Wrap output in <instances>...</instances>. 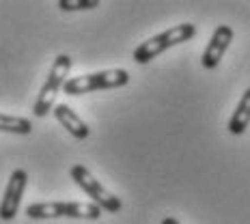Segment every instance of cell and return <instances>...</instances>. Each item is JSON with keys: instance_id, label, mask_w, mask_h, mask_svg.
<instances>
[{"instance_id": "obj_1", "label": "cell", "mask_w": 250, "mask_h": 224, "mask_svg": "<svg viewBox=\"0 0 250 224\" xmlns=\"http://www.w3.org/2000/svg\"><path fill=\"white\" fill-rule=\"evenodd\" d=\"M26 216L33 220H54V218H74V220H100L102 209L93 203L80 201H52L33 203L26 207Z\"/></svg>"}, {"instance_id": "obj_2", "label": "cell", "mask_w": 250, "mask_h": 224, "mask_svg": "<svg viewBox=\"0 0 250 224\" xmlns=\"http://www.w3.org/2000/svg\"><path fill=\"white\" fill-rule=\"evenodd\" d=\"M194 35H196V26L190 24V22L177 24V26H173V28L164 30V33L153 35V37L143 41V43L134 50V62H138V65H147L149 61H153L155 56H160L162 52L175 48V45H179V43L190 41Z\"/></svg>"}, {"instance_id": "obj_3", "label": "cell", "mask_w": 250, "mask_h": 224, "mask_svg": "<svg viewBox=\"0 0 250 224\" xmlns=\"http://www.w3.org/2000/svg\"><path fill=\"white\" fill-rule=\"evenodd\" d=\"M69 71H71V56L67 54H59L52 62V69L48 78H45L43 86H41L39 95H37V102L33 106V114L39 119L48 117V114L54 110L56 106V95L62 91L65 82L69 80Z\"/></svg>"}, {"instance_id": "obj_4", "label": "cell", "mask_w": 250, "mask_h": 224, "mask_svg": "<svg viewBox=\"0 0 250 224\" xmlns=\"http://www.w3.org/2000/svg\"><path fill=\"white\" fill-rule=\"evenodd\" d=\"M129 84V71L127 69H104L95 71V74H84V76H76L69 78L62 86L65 95H86V93H95V91H106V88H121Z\"/></svg>"}, {"instance_id": "obj_5", "label": "cell", "mask_w": 250, "mask_h": 224, "mask_svg": "<svg viewBox=\"0 0 250 224\" xmlns=\"http://www.w3.org/2000/svg\"><path fill=\"white\" fill-rule=\"evenodd\" d=\"M69 175H71V179H74V183L80 187V190H84L88 194V199L93 201V205H97L102 211H108V213L121 211V207H123L121 199H119L117 194H112L108 187H104L102 181H97V177L93 175L86 166L74 164L69 170Z\"/></svg>"}, {"instance_id": "obj_6", "label": "cell", "mask_w": 250, "mask_h": 224, "mask_svg": "<svg viewBox=\"0 0 250 224\" xmlns=\"http://www.w3.org/2000/svg\"><path fill=\"white\" fill-rule=\"evenodd\" d=\"M26 185H28V173L24 168H15L11 177H9V183L4 187L2 201H0V220L11 222L18 216Z\"/></svg>"}, {"instance_id": "obj_7", "label": "cell", "mask_w": 250, "mask_h": 224, "mask_svg": "<svg viewBox=\"0 0 250 224\" xmlns=\"http://www.w3.org/2000/svg\"><path fill=\"white\" fill-rule=\"evenodd\" d=\"M233 43V28L227 24L218 26L216 30H213L209 43H207L205 52H203V59H201V65L205 67V69H216L218 65H220L222 56H225V52L229 50V45Z\"/></svg>"}, {"instance_id": "obj_8", "label": "cell", "mask_w": 250, "mask_h": 224, "mask_svg": "<svg viewBox=\"0 0 250 224\" xmlns=\"http://www.w3.org/2000/svg\"><path fill=\"white\" fill-rule=\"evenodd\" d=\"M52 114H54V119L62 125V129H67V132H69L74 138H78V140L88 138V134H91L88 125L82 121V119L78 117V114L71 110L67 103H56L54 110H52Z\"/></svg>"}, {"instance_id": "obj_9", "label": "cell", "mask_w": 250, "mask_h": 224, "mask_svg": "<svg viewBox=\"0 0 250 224\" xmlns=\"http://www.w3.org/2000/svg\"><path fill=\"white\" fill-rule=\"evenodd\" d=\"M250 125V86L244 91L242 100L235 106V112L231 114V119H229V125L227 129L233 134V136H242L244 132L248 129Z\"/></svg>"}, {"instance_id": "obj_10", "label": "cell", "mask_w": 250, "mask_h": 224, "mask_svg": "<svg viewBox=\"0 0 250 224\" xmlns=\"http://www.w3.org/2000/svg\"><path fill=\"white\" fill-rule=\"evenodd\" d=\"M0 132L18 134V136H28L33 132V123L24 117H13V114L0 112Z\"/></svg>"}, {"instance_id": "obj_11", "label": "cell", "mask_w": 250, "mask_h": 224, "mask_svg": "<svg viewBox=\"0 0 250 224\" xmlns=\"http://www.w3.org/2000/svg\"><path fill=\"white\" fill-rule=\"evenodd\" d=\"M100 0H59V9L62 11H86V9H97Z\"/></svg>"}, {"instance_id": "obj_12", "label": "cell", "mask_w": 250, "mask_h": 224, "mask_svg": "<svg viewBox=\"0 0 250 224\" xmlns=\"http://www.w3.org/2000/svg\"><path fill=\"white\" fill-rule=\"evenodd\" d=\"M160 224H181V222L177 220V218H170V216H166V218H164V220L160 222Z\"/></svg>"}]
</instances>
